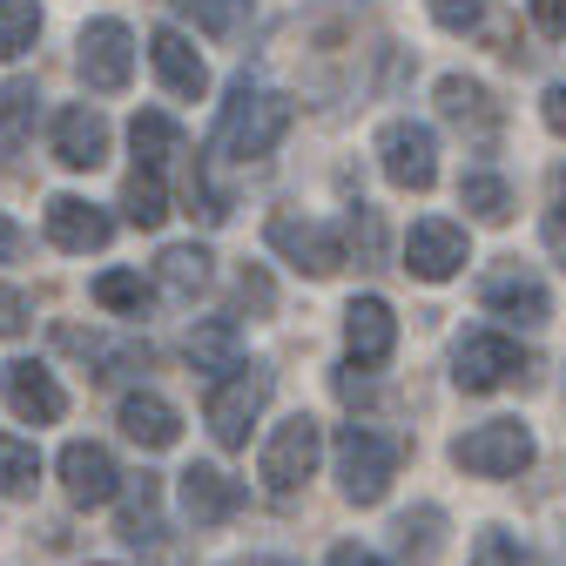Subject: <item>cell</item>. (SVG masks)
<instances>
[{
	"instance_id": "cell-1",
	"label": "cell",
	"mask_w": 566,
	"mask_h": 566,
	"mask_svg": "<svg viewBox=\"0 0 566 566\" xmlns=\"http://www.w3.org/2000/svg\"><path fill=\"white\" fill-rule=\"evenodd\" d=\"M291 122H297V102L291 95H276V88L237 75L230 82V102H223V122H217V142H223V156L256 163V156H270L276 142H283V128H291Z\"/></svg>"
},
{
	"instance_id": "cell-2",
	"label": "cell",
	"mask_w": 566,
	"mask_h": 566,
	"mask_svg": "<svg viewBox=\"0 0 566 566\" xmlns=\"http://www.w3.org/2000/svg\"><path fill=\"white\" fill-rule=\"evenodd\" d=\"M331 459H337V485H344L350 506H378L398 479V446L385 432H371V424H344Z\"/></svg>"
},
{
	"instance_id": "cell-3",
	"label": "cell",
	"mask_w": 566,
	"mask_h": 566,
	"mask_svg": "<svg viewBox=\"0 0 566 566\" xmlns=\"http://www.w3.org/2000/svg\"><path fill=\"white\" fill-rule=\"evenodd\" d=\"M263 405H270V371L263 365H237L230 378L209 385L202 418H209V432H217V446L237 452V446H250V424L263 418Z\"/></svg>"
},
{
	"instance_id": "cell-4",
	"label": "cell",
	"mask_w": 566,
	"mask_h": 566,
	"mask_svg": "<svg viewBox=\"0 0 566 566\" xmlns=\"http://www.w3.org/2000/svg\"><path fill=\"white\" fill-rule=\"evenodd\" d=\"M452 465L472 472V479H520L533 465V432L520 418H492V424H472V432L452 446Z\"/></svg>"
},
{
	"instance_id": "cell-5",
	"label": "cell",
	"mask_w": 566,
	"mask_h": 566,
	"mask_svg": "<svg viewBox=\"0 0 566 566\" xmlns=\"http://www.w3.org/2000/svg\"><path fill=\"white\" fill-rule=\"evenodd\" d=\"M317 459H324V424L297 411V418H283L276 432H270V446H263V459H256V479L283 500V492H297V485L317 472Z\"/></svg>"
},
{
	"instance_id": "cell-6",
	"label": "cell",
	"mask_w": 566,
	"mask_h": 566,
	"mask_svg": "<svg viewBox=\"0 0 566 566\" xmlns=\"http://www.w3.org/2000/svg\"><path fill=\"white\" fill-rule=\"evenodd\" d=\"M378 163L398 189H432L439 182V135L424 128V122H385L378 128Z\"/></svg>"
},
{
	"instance_id": "cell-7",
	"label": "cell",
	"mask_w": 566,
	"mask_h": 566,
	"mask_svg": "<svg viewBox=\"0 0 566 566\" xmlns=\"http://www.w3.org/2000/svg\"><path fill=\"white\" fill-rule=\"evenodd\" d=\"M263 237H270V250H276L283 263H297V270H311V276H331V270H344V237H337L331 223H311V217H297V209H276Z\"/></svg>"
},
{
	"instance_id": "cell-8",
	"label": "cell",
	"mask_w": 566,
	"mask_h": 566,
	"mask_svg": "<svg viewBox=\"0 0 566 566\" xmlns=\"http://www.w3.org/2000/svg\"><path fill=\"white\" fill-rule=\"evenodd\" d=\"M82 82L95 88V95H115V88H128V75H135V34L115 21V14H102V21H88L82 28Z\"/></svg>"
},
{
	"instance_id": "cell-9",
	"label": "cell",
	"mask_w": 566,
	"mask_h": 566,
	"mask_svg": "<svg viewBox=\"0 0 566 566\" xmlns=\"http://www.w3.org/2000/svg\"><path fill=\"white\" fill-rule=\"evenodd\" d=\"M452 378L459 391H500L520 378V344L500 337V331H465L459 350H452Z\"/></svg>"
},
{
	"instance_id": "cell-10",
	"label": "cell",
	"mask_w": 566,
	"mask_h": 566,
	"mask_svg": "<svg viewBox=\"0 0 566 566\" xmlns=\"http://www.w3.org/2000/svg\"><path fill=\"white\" fill-rule=\"evenodd\" d=\"M61 485H67V500H75V506H108L115 492H122V465L95 439H67L61 446Z\"/></svg>"
},
{
	"instance_id": "cell-11",
	"label": "cell",
	"mask_w": 566,
	"mask_h": 566,
	"mask_svg": "<svg viewBox=\"0 0 566 566\" xmlns=\"http://www.w3.org/2000/svg\"><path fill=\"white\" fill-rule=\"evenodd\" d=\"M465 230L459 223H446V217H424V223H411V237H405V270L418 276V283H446V276H459L465 270Z\"/></svg>"
},
{
	"instance_id": "cell-12",
	"label": "cell",
	"mask_w": 566,
	"mask_h": 566,
	"mask_svg": "<svg viewBox=\"0 0 566 566\" xmlns=\"http://www.w3.org/2000/svg\"><path fill=\"white\" fill-rule=\"evenodd\" d=\"M391 344H398V317L385 297H350L344 311V350H350V371H378L391 358Z\"/></svg>"
},
{
	"instance_id": "cell-13",
	"label": "cell",
	"mask_w": 566,
	"mask_h": 566,
	"mask_svg": "<svg viewBox=\"0 0 566 566\" xmlns=\"http://www.w3.org/2000/svg\"><path fill=\"white\" fill-rule=\"evenodd\" d=\"M479 304H485L492 317H513V324H546V317H553V297H546V283H539L533 270H520V263L492 270V276L479 283Z\"/></svg>"
},
{
	"instance_id": "cell-14",
	"label": "cell",
	"mask_w": 566,
	"mask_h": 566,
	"mask_svg": "<svg viewBox=\"0 0 566 566\" xmlns=\"http://www.w3.org/2000/svg\"><path fill=\"white\" fill-rule=\"evenodd\" d=\"M0 398H8V411L28 418V424H54V418L67 411V391H61L54 371L34 365V358H14L8 371H0Z\"/></svg>"
},
{
	"instance_id": "cell-15",
	"label": "cell",
	"mask_w": 566,
	"mask_h": 566,
	"mask_svg": "<svg viewBox=\"0 0 566 566\" xmlns=\"http://www.w3.org/2000/svg\"><path fill=\"white\" fill-rule=\"evenodd\" d=\"M108 237H115V217H108V209H95V202H82V196H48V243H54V250L88 256V250H102Z\"/></svg>"
},
{
	"instance_id": "cell-16",
	"label": "cell",
	"mask_w": 566,
	"mask_h": 566,
	"mask_svg": "<svg viewBox=\"0 0 566 566\" xmlns=\"http://www.w3.org/2000/svg\"><path fill=\"white\" fill-rule=\"evenodd\" d=\"M149 61H156V75H163V88H169L176 102H202V95H209V61L196 54V41H189V34L156 28Z\"/></svg>"
},
{
	"instance_id": "cell-17",
	"label": "cell",
	"mask_w": 566,
	"mask_h": 566,
	"mask_svg": "<svg viewBox=\"0 0 566 566\" xmlns=\"http://www.w3.org/2000/svg\"><path fill=\"white\" fill-rule=\"evenodd\" d=\"M54 156L67 169H102L108 163V122H102V108H88V102L61 108L54 115Z\"/></svg>"
},
{
	"instance_id": "cell-18",
	"label": "cell",
	"mask_w": 566,
	"mask_h": 566,
	"mask_svg": "<svg viewBox=\"0 0 566 566\" xmlns=\"http://www.w3.org/2000/svg\"><path fill=\"white\" fill-rule=\"evenodd\" d=\"M182 513H189L196 526H217V520L243 513V485H237L230 472H217V465H189V472H182Z\"/></svg>"
},
{
	"instance_id": "cell-19",
	"label": "cell",
	"mask_w": 566,
	"mask_h": 566,
	"mask_svg": "<svg viewBox=\"0 0 566 566\" xmlns=\"http://www.w3.org/2000/svg\"><path fill=\"white\" fill-rule=\"evenodd\" d=\"M122 432H128L142 452H169V446L182 439V418H176V405L156 398V391H128V398H122Z\"/></svg>"
},
{
	"instance_id": "cell-20",
	"label": "cell",
	"mask_w": 566,
	"mask_h": 566,
	"mask_svg": "<svg viewBox=\"0 0 566 566\" xmlns=\"http://www.w3.org/2000/svg\"><path fill=\"white\" fill-rule=\"evenodd\" d=\"M189 365H196V371H209V378H230V371L243 365L237 324H230V317H209V324H196V331H189Z\"/></svg>"
},
{
	"instance_id": "cell-21",
	"label": "cell",
	"mask_w": 566,
	"mask_h": 566,
	"mask_svg": "<svg viewBox=\"0 0 566 566\" xmlns=\"http://www.w3.org/2000/svg\"><path fill=\"white\" fill-rule=\"evenodd\" d=\"M128 142H135V169H156V176L182 156V128H176L163 108H142L135 128H128Z\"/></svg>"
},
{
	"instance_id": "cell-22",
	"label": "cell",
	"mask_w": 566,
	"mask_h": 566,
	"mask_svg": "<svg viewBox=\"0 0 566 566\" xmlns=\"http://www.w3.org/2000/svg\"><path fill=\"white\" fill-rule=\"evenodd\" d=\"M439 115L459 122V128H479V135L500 128V108H492V95H485L472 75H446V82H439Z\"/></svg>"
},
{
	"instance_id": "cell-23",
	"label": "cell",
	"mask_w": 566,
	"mask_h": 566,
	"mask_svg": "<svg viewBox=\"0 0 566 566\" xmlns=\"http://www.w3.org/2000/svg\"><path fill=\"white\" fill-rule=\"evenodd\" d=\"M156 276H163L169 297H196L202 283H209V250H202V243H169V250L156 256Z\"/></svg>"
},
{
	"instance_id": "cell-24",
	"label": "cell",
	"mask_w": 566,
	"mask_h": 566,
	"mask_svg": "<svg viewBox=\"0 0 566 566\" xmlns=\"http://www.w3.org/2000/svg\"><path fill=\"white\" fill-rule=\"evenodd\" d=\"M459 202L472 209L479 223H506V217H513V189H506V176H492V169H472V176L459 182Z\"/></svg>"
},
{
	"instance_id": "cell-25",
	"label": "cell",
	"mask_w": 566,
	"mask_h": 566,
	"mask_svg": "<svg viewBox=\"0 0 566 566\" xmlns=\"http://www.w3.org/2000/svg\"><path fill=\"white\" fill-rule=\"evenodd\" d=\"M122 209H128L135 230H156V223L169 217V189H163V176H156V169H135L128 189H122Z\"/></svg>"
},
{
	"instance_id": "cell-26",
	"label": "cell",
	"mask_w": 566,
	"mask_h": 566,
	"mask_svg": "<svg viewBox=\"0 0 566 566\" xmlns=\"http://www.w3.org/2000/svg\"><path fill=\"white\" fill-rule=\"evenodd\" d=\"M41 41V0H0V61H21Z\"/></svg>"
},
{
	"instance_id": "cell-27",
	"label": "cell",
	"mask_w": 566,
	"mask_h": 566,
	"mask_svg": "<svg viewBox=\"0 0 566 566\" xmlns=\"http://www.w3.org/2000/svg\"><path fill=\"white\" fill-rule=\"evenodd\" d=\"M34 485H41V452H34L28 439H8V432H0V492H8V500H28Z\"/></svg>"
},
{
	"instance_id": "cell-28",
	"label": "cell",
	"mask_w": 566,
	"mask_h": 566,
	"mask_svg": "<svg viewBox=\"0 0 566 566\" xmlns=\"http://www.w3.org/2000/svg\"><path fill=\"white\" fill-rule=\"evenodd\" d=\"M95 304L102 311H149V283L135 270H102L95 276Z\"/></svg>"
},
{
	"instance_id": "cell-29",
	"label": "cell",
	"mask_w": 566,
	"mask_h": 566,
	"mask_svg": "<svg viewBox=\"0 0 566 566\" xmlns=\"http://www.w3.org/2000/svg\"><path fill=\"white\" fill-rule=\"evenodd\" d=\"M182 14L209 34H237L250 21V0H182Z\"/></svg>"
},
{
	"instance_id": "cell-30",
	"label": "cell",
	"mask_w": 566,
	"mask_h": 566,
	"mask_svg": "<svg viewBox=\"0 0 566 566\" xmlns=\"http://www.w3.org/2000/svg\"><path fill=\"white\" fill-rule=\"evenodd\" d=\"M34 102H41V95H34V82H21V75H14V82H0V128L21 135V128H28V115H34Z\"/></svg>"
},
{
	"instance_id": "cell-31",
	"label": "cell",
	"mask_w": 566,
	"mask_h": 566,
	"mask_svg": "<svg viewBox=\"0 0 566 566\" xmlns=\"http://www.w3.org/2000/svg\"><path fill=\"white\" fill-rule=\"evenodd\" d=\"M465 566H526V559H520V539H513V533H500V526H485Z\"/></svg>"
},
{
	"instance_id": "cell-32",
	"label": "cell",
	"mask_w": 566,
	"mask_h": 566,
	"mask_svg": "<svg viewBox=\"0 0 566 566\" xmlns=\"http://www.w3.org/2000/svg\"><path fill=\"white\" fill-rule=\"evenodd\" d=\"M432 526H439V513H432V506L418 513V526H411V520L398 526V539H405V559H411V566H424V559L439 553V533H432Z\"/></svg>"
},
{
	"instance_id": "cell-33",
	"label": "cell",
	"mask_w": 566,
	"mask_h": 566,
	"mask_svg": "<svg viewBox=\"0 0 566 566\" xmlns=\"http://www.w3.org/2000/svg\"><path fill=\"white\" fill-rule=\"evenodd\" d=\"M424 8H432V21H439V28L465 34V28H479V14H485V0H424Z\"/></svg>"
},
{
	"instance_id": "cell-34",
	"label": "cell",
	"mask_w": 566,
	"mask_h": 566,
	"mask_svg": "<svg viewBox=\"0 0 566 566\" xmlns=\"http://www.w3.org/2000/svg\"><path fill=\"white\" fill-rule=\"evenodd\" d=\"M21 331H28V297L0 283V337H21Z\"/></svg>"
},
{
	"instance_id": "cell-35",
	"label": "cell",
	"mask_w": 566,
	"mask_h": 566,
	"mask_svg": "<svg viewBox=\"0 0 566 566\" xmlns=\"http://www.w3.org/2000/svg\"><path fill=\"white\" fill-rule=\"evenodd\" d=\"M539 115H546V128H553V135H566V82H553V88H546Z\"/></svg>"
},
{
	"instance_id": "cell-36",
	"label": "cell",
	"mask_w": 566,
	"mask_h": 566,
	"mask_svg": "<svg viewBox=\"0 0 566 566\" xmlns=\"http://www.w3.org/2000/svg\"><path fill=\"white\" fill-rule=\"evenodd\" d=\"M533 21L539 34H566V0H533Z\"/></svg>"
},
{
	"instance_id": "cell-37",
	"label": "cell",
	"mask_w": 566,
	"mask_h": 566,
	"mask_svg": "<svg viewBox=\"0 0 566 566\" xmlns=\"http://www.w3.org/2000/svg\"><path fill=\"white\" fill-rule=\"evenodd\" d=\"M331 566H385L371 546H358V539H344V546H331Z\"/></svg>"
},
{
	"instance_id": "cell-38",
	"label": "cell",
	"mask_w": 566,
	"mask_h": 566,
	"mask_svg": "<svg viewBox=\"0 0 566 566\" xmlns=\"http://www.w3.org/2000/svg\"><path fill=\"white\" fill-rule=\"evenodd\" d=\"M21 250H28V237H21V230H14L8 217H0V263H14Z\"/></svg>"
},
{
	"instance_id": "cell-39",
	"label": "cell",
	"mask_w": 566,
	"mask_h": 566,
	"mask_svg": "<svg viewBox=\"0 0 566 566\" xmlns=\"http://www.w3.org/2000/svg\"><path fill=\"white\" fill-rule=\"evenodd\" d=\"M243 304H270V283L256 270H243Z\"/></svg>"
},
{
	"instance_id": "cell-40",
	"label": "cell",
	"mask_w": 566,
	"mask_h": 566,
	"mask_svg": "<svg viewBox=\"0 0 566 566\" xmlns=\"http://www.w3.org/2000/svg\"><path fill=\"white\" fill-rule=\"evenodd\" d=\"M546 243H553V250L566 256V217H553V223H546Z\"/></svg>"
},
{
	"instance_id": "cell-41",
	"label": "cell",
	"mask_w": 566,
	"mask_h": 566,
	"mask_svg": "<svg viewBox=\"0 0 566 566\" xmlns=\"http://www.w3.org/2000/svg\"><path fill=\"white\" fill-rule=\"evenodd\" d=\"M553 202H559V217H566V169H553Z\"/></svg>"
},
{
	"instance_id": "cell-42",
	"label": "cell",
	"mask_w": 566,
	"mask_h": 566,
	"mask_svg": "<svg viewBox=\"0 0 566 566\" xmlns=\"http://www.w3.org/2000/svg\"><path fill=\"white\" fill-rule=\"evenodd\" d=\"M276 566H291V559H276Z\"/></svg>"
},
{
	"instance_id": "cell-43",
	"label": "cell",
	"mask_w": 566,
	"mask_h": 566,
	"mask_svg": "<svg viewBox=\"0 0 566 566\" xmlns=\"http://www.w3.org/2000/svg\"><path fill=\"white\" fill-rule=\"evenodd\" d=\"M95 566H108V559H95Z\"/></svg>"
}]
</instances>
